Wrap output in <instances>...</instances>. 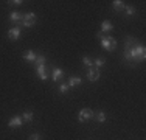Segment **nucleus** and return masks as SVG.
Returning <instances> with one entry per match:
<instances>
[{"label":"nucleus","instance_id":"obj_4","mask_svg":"<svg viewBox=\"0 0 146 140\" xmlns=\"http://www.w3.org/2000/svg\"><path fill=\"white\" fill-rule=\"evenodd\" d=\"M93 115H95V112H93L92 109H89V107H84V109L79 111V114H78V120L81 121V123H86V121L92 120Z\"/></svg>","mask_w":146,"mask_h":140},{"label":"nucleus","instance_id":"obj_21","mask_svg":"<svg viewBox=\"0 0 146 140\" xmlns=\"http://www.w3.org/2000/svg\"><path fill=\"white\" fill-rule=\"evenodd\" d=\"M68 89H70V87H68L65 83H61V84H59V93H62V95H64V93H67Z\"/></svg>","mask_w":146,"mask_h":140},{"label":"nucleus","instance_id":"obj_14","mask_svg":"<svg viewBox=\"0 0 146 140\" xmlns=\"http://www.w3.org/2000/svg\"><path fill=\"white\" fill-rule=\"evenodd\" d=\"M112 6L115 11H124V8H126V3L121 2V0H113L112 2Z\"/></svg>","mask_w":146,"mask_h":140},{"label":"nucleus","instance_id":"obj_9","mask_svg":"<svg viewBox=\"0 0 146 140\" xmlns=\"http://www.w3.org/2000/svg\"><path fill=\"white\" fill-rule=\"evenodd\" d=\"M64 76V70L62 69H58V67H53V72H51V79L54 83H59Z\"/></svg>","mask_w":146,"mask_h":140},{"label":"nucleus","instance_id":"obj_17","mask_svg":"<svg viewBox=\"0 0 146 140\" xmlns=\"http://www.w3.org/2000/svg\"><path fill=\"white\" fill-rule=\"evenodd\" d=\"M104 64H106V59L104 58H96L95 61H93V67L95 69H101V67H104Z\"/></svg>","mask_w":146,"mask_h":140},{"label":"nucleus","instance_id":"obj_2","mask_svg":"<svg viewBox=\"0 0 146 140\" xmlns=\"http://www.w3.org/2000/svg\"><path fill=\"white\" fill-rule=\"evenodd\" d=\"M96 37L100 39V44L106 51H113L117 48V39H113L109 34H103V33H96Z\"/></svg>","mask_w":146,"mask_h":140},{"label":"nucleus","instance_id":"obj_12","mask_svg":"<svg viewBox=\"0 0 146 140\" xmlns=\"http://www.w3.org/2000/svg\"><path fill=\"white\" fill-rule=\"evenodd\" d=\"M113 30V23L110 22V20H103V23H101V31L100 33H110V31Z\"/></svg>","mask_w":146,"mask_h":140},{"label":"nucleus","instance_id":"obj_19","mask_svg":"<svg viewBox=\"0 0 146 140\" xmlns=\"http://www.w3.org/2000/svg\"><path fill=\"white\" fill-rule=\"evenodd\" d=\"M82 64H84L89 70H90V69H93V61L89 58V56H84V58H82Z\"/></svg>","mask_w":146,"mask_h":140},{"label":"nucleus","instance_id":"obj_10","mask_svg":"<svg viewBox=\"0 0 146 140\" xmlns=\"http://www.w3.org/2000/svg\"><path fill=\"white\" fill-rule=\"evenodd\" d=\"M22 58L25 59V61H30V62H34L36 61V58H37V53L34 50H25L22 53Z\"/></svg>","mask_w":146,"mask_h":140},{"label":"nucleus","instance_id":"obj_1","mask_svg":"<svg viewBox=\"0 0 146 140\" xmlns=\"http://www.w3.org/2000/svg\"><path fill=\"white\" fill-rule=\"evenodd\" d=\"M123 58L126 59L131 64H135V62H141L145 61L146 58V48L143 44L137 42V39L132 36H127V41L124 44V50H123Z\"/></svg>","mask_w":146,"mask_h":140},{"label":"nucleus","instance_id":"obj_20","mask_svg":"<svg viewBox=\"0 0 146 140\" xmlns=\"http://www.w3.org/2000/svg\"><path fill=\"white\" fill-rule=\"evenodd\" d=\"M124 11H126V16H127V17H132V16L135 14V8H134V6H131V5H126Z\"/></svg>","mask_w":146,"mask_h":140},{"label":"nucleus","instance_id":"obj_11","mask_svg":"<svg viewBox=\"0 0 146 140\" xmlns=\"http://www.w3.org/2000/svg\"><path fill=\"white\" fill-rule=\"evenodd\" d=\"M22 17H23V14L22 13H19V11H13V13H9V20L11 22H14L19 25L20 22H22Z\"/></svg>","mask_w":146,"mask_h":140},{"label":"nucleus","instance_id":"obj_22","mask_svg":"<svg viewBox=\"0 0 146 140\" xmlns=\"http://www.w3.org/2000/svg\"><path fill=\"white\" fill-rule=\"evenodd\" d=\"M8 3H9V5H17V6H19V5H22L23 2H22V0H9Z\"/></svg>","mask_w":146,"mask_h":140},{"label":"nucleus","instance_id":"obj_7","mask_svg":"<svg viewBox=\"0 0 146 140\" xmlns=\"http://www.w3.org/2000/svg\"><path fill=\"white\" fill-rule=\"evenodd\" d=\"M20 31H22V28L17 27V25L13 27V28H9V30H8V37L11 41H17L20 37Z\"/></svg>","mask_w":146,"mask_h":140},{"label":"nucleus","instance_id":"obj_3","mask_svg":"<svg viewBox=\"0 0 146 140\" xmlns=\"http://www.w3.org/2000/svg\"><path fill=\"white\" fill-rule=\"evenodd\" d=\"M36 20H37V17H36V14H34L33 11L25 13V14H23V17H22V22H20L17 27H20V28H31V27L36 25Z\"/></svg>","mask_w":146,"mask_h":140},{"label":"nucleus","instance_id":"obj_5","mask_svg":"<svg viewBox=\"0 0 146 140\" xmlns=\"http://www.w3.org/2000/svg\"><path fill=\"white\" fill-rule=\"evenodd\" d=\"M22 125H23L22 115H14V117H11V118H9V121H8V126L11 129H17V128H20Z\"/></svg>","mask_w":146,"mask_h":140},{"label":"nucleus","instance_id":"obj_13","mask_svg":"<svg viewBox=\"0 0 146 140\" xmlns=\"http://www.w3.org/2000/svg\"><path fill=\"white\" fill-rule=\"evenodd\" d=\"M81 81H82V78L81 76H70V78H68V83H67V86L70 87H76V86H79V84H81Z\"/></svg>","mask_w":146,"mask_h":140},{"label":"nucleus","instance_id":"obj_23","mask_svg":"<svg viewBox=\"0 0 146 140\" xmlns=\"http://www.w3.org/2000/svg\"><path fill=\"white\" fill-rule=\"evenodd\" d=\"M30 140H42V139H40L39 134H33V135L30 137Z\"/></svg>","mask_w":146,"mask_h":140},{"label":"nucleus","instance_id":"obj_6","mask_svg":"<svg viewBox=\"0 0 146 140\" xmlns=\"http://www.w3.org/2000/svg\"><path fill=\"white\" fill-rule=\"evenodd\" d=\"M101 78V70H98V69H90L89 72H87V79L90 83H95V81H98V79Z\"/></svg>","mask_w":146,"mask_h":140},{"label":"nucleus","instance_id":"obj_15","mask_svg":"<svg viewBox=\"0 0 146 140\" xmlns=\"http://www.w3.org/2000/svg\"><path fill=\"white\" fill-rule=\"evenodd\" d=\"M93 118H95V120L98 121V123H104V121H106V112H104V111H98V112H95Z\"/></svg>","mask_w":146,"mask_h":140},{"label":"nucleus","instance_id":"obj_16","mask_svg":"<svg viewBox=\"0 0 146 140\" xmlns=\"http://www.w3.org/2000/svg\"><path fill=\"white\" fill-rule=\"evenodd\" d=\"M33 118H34V114L31 111H25L22 114V120L25 121V123H31V121H33Z\"/></svg>","mask_w":146,"mask_h":140},{"label":"nucleus","instance_id":"obj_18","mask_svg":"<svg viewBox=\"0 0 146 140\" xmlns=\"http://www.w3.org/2000/svg\"><path fill=\"white\" fill-rule=\"evenodd\" d=\"M45 62H47V58H45L44 55H37V58H36V61H34V65H45Z\"/></svg>","mask_w":146,"mask_h":140},{"label":"nucleus","instance_id":"obj_8","mask_svg":"<svg viewBox=\"0 0 146 140\" xmlns=\"http://www.w3.org/2000/svg\"><path fill=\"white\" fill-rule=\"evenodd\" d=\"M36 73L37 76H39L42 81H45V79H48V72H47V64L45 65H37L36 67Z\"/></svg>","mask_w":146,"mask_h":140}]
</instances>
